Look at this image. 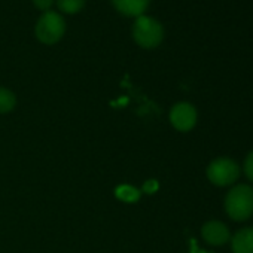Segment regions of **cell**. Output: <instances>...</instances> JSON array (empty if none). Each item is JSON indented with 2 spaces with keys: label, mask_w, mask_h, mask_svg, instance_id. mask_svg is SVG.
Masks as SVG:
<instances>
[{
  "label": "cell",
  "mask_w": 253,
  "mask_h": 253,
  "mask_svg": "<svg viewBox=\"0 0 253 253\" xmlns=\"http://www.w3.org/2000/svg\"><path fill=\"white\" fill-rule=\"evenodd\" d=\"M225 210L232 220L249 219L253 214V188L249 185L234 186L225 197Z\"/></svg>",
  "instance_id": "6da1fadb"
},
{
  "label": "cell",
  "mask_w": 253,
  "mask_h": 253,
  "mask_svg": "<svg viewBox=\"0 0 253 253\" xmlns=\"http://www.w3.org/2000/svg\"><path fill=\"white\" fill-rule=\"evenodd\" d=\"M133 38L139 46L152 49L163 42L164 29L155 18L140 15L133 26Z\"/></svg>",
  "instance_id": "7a4b0ae2"
},
{
  "label": "cell",
  "mask_w": 253,
  "mask_h": 253,
  "mask_svg": "<svg viewBox=\"0 0 253 253\" xmlns=\"http://www.w3.org/2000/svg\"><path fill=\"white\" fill-rule=\"evenodd\" d=\"M66 32L64 20L60 14L48 11L45 12L36 24V38L45 45L57 43Z\"/></svg>",
  "instance_id": "3957f363"
},
{
  "label": "cell",
  "mask_w": 253,
  "mask_h": 253,
  "mask_svg": "<svg viewBox=\"0 0 253 253\" xmlns=\"http://www.w3.org/2000/svg\"><path fill=\"white\" fill-rule=\"evenodd\" d=\"M240 176L237 163L229 158H216L207 167V179L216 186L232 185Z\"/></svg>",
  "instance_id": "277c9868"
},
{
  "label": "cell",
  "mask_w": 253,
  "mask_h": 253,
  "mask_svg": "<svg viewBox=\"0 0 253 253\" xmlns=\"http://www.w3.org/2000/svg\"><path fill=\"white\" fill-rule=\"evenodd\" d=\"M170 122L177 131L186 133L197 124V110L189 103H177L170 110Z\"/></svg>",
  "instance_id": "5b68a950"
},
{
  "label": "cell",
  "mask_w": 253,
  "mask_h": 253,
  "mask_svg": "<svg viewBox=\"0 0 253 253\" xmlns=\"http://www.w3.org/2000/svg\"><path fill=\"white\" fill-rule=\"evenodd\" d=\"M201 234H203V238L211 244V246H222L225 244L231 234H229V229L225 223L219 222V220H210V222H206L203 225V229H201Z\"/></svg>",
  "instance_id": "8992f818"
},
{
  "label": "cell",
  "mask_w": 253,
  "mask_h": 253,
  "mask_svg": "<svg viewBox=\"0 0 253 253\" xmlns=\"http://www.w3.org/2000/svg\"><path fill=\"white\" fill-rule=\"evenodd\" d=\"M118 12L126 17H140L146 11L149 0H112Z\"/></svg>",
  "instance_id": "52a82bcc"
},
{
  "label": "cell",
  "mask_w": 253,
  "mask_h": 253,
  "mask_svg": "<svg viewBox=\"0 0 253 253\" xmlns=\"http://www.w3.org/2000/svg\"><path fill=\"white\" fill-rule=\"evenodd\" d=\"M231 247L234 253H253V226L237 231L231 240Z\"/></svg>",
  "instance_id": "ba28073f"
},
{
  "label": "cell",
  "mask_w": 253,
  "mask_h": 253,
  "mask_svg": "<svg viewBox=\"0 0 253 253\" xmlns=\"http://www.w3.org/2000/svg\"><path fill=\"white\" fill-rule=\"evenodd\" d=\"M115 195L118 200L125 201V203H136L140 198V192L130 185H121L115 189Z\"/></svg>",
  "instance_id": "9c48e42d"
},
{
  "label": "cell",
  "mask_w": 253,
  "mask_h": 253,
  "mask_svg": "<svg viewBox=\"0 0 253 253\" xmlns=\"http://www.w3.org/2000/svg\"><path fill=\"white\" fill-rule=\"evenodd\" d=\"M17 104L15 94L9 91L8 88L0 86V113H8L11 112Z\"/></svg>",
  "instance_id": "30bf717a"
},
{
  "label": "cell",
  "mask_w": 253,
  "mask_h": 253,
  "mask_svg": "<svg viewBox=\"0 0 253 253\" xmlns=\"http://www.w3.org/2000/svg\"><path fill=\"white\" fill-rule=\"evenodd\" d=\"M85 5V0H57V6L64 14H78Z\"/></svg>",
  "instance_id": "8fae6325"
},
{
  "label": "cell",
  "mask_w": 253,
  "mask_h": 253,
  "mask_svg": "<svg viewBox=\"0 0 253 253\" xmlns=\"http://www.w3.org/2000/svg\"><path fill=\"white\" fill-rule=\"evenodd\" d=\"M244 171H246L247 179L253 182V152H250V154H249V157L246 158V163H244Z\"/></svg>",
  "instance_id": "7c38bea8"
},
{
  "label": "cell",
  "mask_w": 253,
  "mask_h": 253,
  "mask_svg": "<svg viewBox=\"0 0 253 253\" xmlns=\"http://www.w3.org/2000/svg\"><path fill=\"white\" fill-rule=\"evenodd\" d=\"M33 3H35V6H36L38 9L48 12L49 8H51L52 3H54V0H33Z\"/></svg>",
  "instance_id": "4fadbf2b"
},
{
  "label": "cell",
  "mask_w": 253,
  "mask_h": 253,
  "mask_svg": "<svg viewBox=\"0 0 253 253\" xmlns=\"http://www.w3.org/2000/svg\"><path fill=\"white\" fill-rule=\"evenodd\" d=\"M157 188H158V185H157V182H155V180H149V182L145 185V191H148L149 194H151V192H154Z\"/></svg>",
  "instance_id": "5bb4252c"
}]
</instances>
